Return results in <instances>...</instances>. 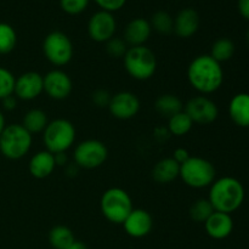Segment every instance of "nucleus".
I'll use <instances>...</instances> for the list:
<instances>
[{"mask_svg": "<svg viewBox=\"0 0 249 249\" xmlns=\"http://www.w3.org/2000/svg\"><path fill=\"white\" fill-rule=\"evenodd\" d=\"M187 80L190 85L201 95H209L220 89L224 82L221 63L211 55H198L189 63Z\"/></svg>", "mask_w": 249, "mask_h": 249, "instance_id": "1", "label": "nucleus"}, {"mask_svg": "<svg viewBox=\"0 0 249 249\" xmlns=\"http://www.w3.org/2000/svg\"><path fill=\"white\" fill-rule=\"evenodd\" d=\"M208 199L215 212L231 214L242 206L245 187L240 180L232 177L220 178L211 185Z\"/></svg>", "mask_w": 249, "mask_h": 249, "instance_id": "2", "label": "nucleus"}, {"mask_svg": "<svg viewBox=\"0 0 249 249\" xmlns=\"http://www.w3.org/2000/svg\"><path fill=\"white\" fill-rule=\"evenodd\" d=\"M33 135L22 124H7L0 135V155L10 160H18L31 151Z\"/></svg>", "mask_w": 249, "mask_h": 249, "instance_id": "3", "label": "nucleus"}, {"mask_svg": "<svg viewBox=\"0 0 249 249\" xmlns=\"http://www.w3.org/2000/svg\"><path fill=\"white\" fill-rule=\"evenodd\" d=\"M126 73L135 80H148L157 71V57L146 45L130 46L123 57Z\"/></svg>", "mask_w": 249, "mask_h": 249, "instance_id": "4", "label": "nucleus"}, {"mask_svg": "<svg viewBox=\"0 0 249 249\" xmlns=\"http://www.w3.org/2000/svg\"><path fill=\"white\" fill-rule=\"evenodd\" d=\"M77 130L73 123L68 119L57 118L49 122L43 131V142L45 150L56 153L67 152L75 142Z\"/></svg>", "mask_w": 249, "mask_h": 249, "instance_id": "5", "label": "nucleus"}, {"mask_svg": "<svg viewBox=\"0 0 249 249\" xmlns=\"http://www.w3.org/2000/svg\"><path fill=\"white\" fill-rule=\"evenodd\" d=\"M101 213L109 223L123 224L126 216L133 211V201L125 190L121 187H111L102 194L100 199Z\"/></svg>", "mask_w": 249, "mask_h": 249, "instance_id": "6", "label": "nucleus"}, {"mask_svg": "<svg viewBox=\"0 0 249 249\" xmlns=\"http://www.w3.org/2000/svg\"><path fill=\"white\" fill-rule=\"evenodd\" d=\"M216 170L213 163L198 156H191L180 165L179 177L191 189H204L215 180Z\"/></svg>", "mask_w": 249, "mask_h": 249, "instance_id": "7", "label": "nucleus"}, {"mask_svg": "<svg viewBox=\"0 0 249 249\" xmlns=\"http://www.w3.org/2000/svg\"><path fill=\"white\" fill-rule=\"evenodd\" d=\"M43 53L56 67L68 65L73 58L74 48L70 36L61 31L50 32L43 40Z\"/></svg>", "mask_w": 249, "mask_h": 249, "instance_id": "8", "label": "nucleus"}, {"mask_svg": "<svg viewBox=\"0 0 249 249\" xmlns=\"http://www.w3.org/2000/svg\"><path fill=\"white\" fill-rule=\"evenodd\" d=\"M108 158V148L102 141L88 139L75 146L73 151L74 163L82 169H96Z\"/></svg>", "mask_w": 249, "mask_h": 249, "instance_id": "9", "label": "nucleus"}, {"mask_svg": "<svg viewBox=\"0 0 249 249\" xmlns=\"http://www.w3.org/2000/svg\"><path fill=\"white\" fill-rule=\"evenodd\" d=\"M184 111L194 124L209 125L214 123L219 116V109L215 102L206 95L195 96L187 101Z\"/></svg>", "mask_w": 249, "mask_h": 249, "instance_id": "10", "label": "nucleus"}, {"mask_svg": "<svg viewBox=\"0 0 249 249\" xmlns=\"http://www.w3.org/2000/svg\"><path fill=\"white\" fill-rule=\"evenodd\" d=\"M116 31L117 21L112 12L100 10L95 12L88 22V34L91 40L96 43H107L113 38Z\"/></svg>", "mask_w": 249, "mask_h": 249, "instance_id": "11", "label": "nucleus"}, {"mask_svg": "<svg viewBox=\"0 0 249 249\" xmlns=\"http://www.w3.org/2000/svg\"><path fill=\"white\" fill-rule=\"evenodd\" d=\"M44 92L50 99L61 101L67 99L73 90V83L70 74L62 70H53L43 75Z\"/></svg>", "mask_w": 249, "mask_h": 249, "instance_id": "12", "label": "nucleus"}, {"mask_svg": "<svg viewBox=\"0 0 249 249\" xmlns=\"http://www.w3.org/2000/svg\"><path fill=\"white\" fill-rule=\"evenodd\" d=\"M140 100L131 91H119L112 95L108 105V111L114 118L128 121L134 118L140 111Z\"/></svg>", "mask_w": 249, "mask_h": 249, "instance_id": "13", "label": "nucleus"}, {"mask_svg": "<svg viewBox=\"0 0 249 249\" xmlns=\"http://www.w3.org/2000/svg\"><path fill=\"white\" fill-rule=\"evenodd\" d=\"M41 92H44V79L40 73L29 71L16 78L14 95L17 100L32 101L40 96Z\"/></svg>", "mask_w": 249, "mask_h": 249, "instance_id": "14", "label": "nucleus"}, {"mask_svg": "<svg viewBox=\"0 0 249 249\" xmlns=\"http://www.w3.org/2000/svg\"><path fill=\"white\" fill-rule=\"evenodd\" d=\"M126 235L133 238H142L150 235L153 229V218L147 211L134 208L122 224Z\"/></svg>", "mask_w": 249, "mask_h": 249, "instance_id": "15", "label": "nucleus"}, {"mask_svg": "<svg viewBox=\"0 0 249 249\" xmlns=\"http://www.w3.org/2000/svg\"><path fill=\"white\" fill-rule=\"evenodd\" d=\"M201 23L198 12L192 7H185L178 12L174 18V33L182 39L194 36Z\"/></svg>", "mask_w": 249, "mask_h": 249, "instance_id": "16", "label": "nucleus"}, {"mask_svg": "<svg viewBox=\"0 0 249 249\" xmlns=\"http://www.w3.org/2000/svg\"><path fill=\"white\" fill-rule=\"evenodd\" d=\"M204 229L213 240H224L229 237L233 230V220L230 214L214 212L204 223Z\"/></svg>", "mask_w": 249, "mask_h": 249, "instance_id": "17", "label": "nucleus"}, {"mask_svg": "<svg viewBox=\"0 0 249 249\" xmlns=\"http://www.w3.org/2000/svg\"><path fill=\"white\" fill-rule=\"evenodd\" d=\"M152 28L150 21L142 17L133 18L124 29V41L129 46L145 45L146 41L150 39Z\"/></svg>", "mask_w": 249, "mask_h": 249, "instance_id": "18", "label": "nucleus"}, {"mask_svg": "<svg viewBox=\"0 0 249 249\" xmlns=\"http://www.w3.org/2000/svg\"><path fill=\"white\" fill-rule=\"evenodd\" d=\"M56 167L57 165L55 162V155L46 150L34 153L28 163L29 174L39 180L50 177Z\"/></svg>", "mask_w": 249, "mask_h": 249, "instance_id": "19", "label": "nucleus"}, {"mask_svg": "<svg viewBox=\"0 0 249 249\" xmlns=\"http://www.w3.org/2000/svg\"><path fill=\"white\" fill-rule=\"evenodd\" d=\"M229 116L236 125L249 128V94L240 92L229 104Z\"/></svg>", "mask_w": 249, "mask_h": 249, "instance_id": "20", "label": "nucleus"}, {"mask_svg": "<svg viewBox=\"0 0 249 249\" xmlns=\"http://www.w3.org/2000/svg\"><path fill=\"white\" fill-rule=\"evenodd\" d=\"M180 164L173 157L158 160L152 169V178L158 184H170L179 178Z\"/></svg>", "mask_w": 249, "mask_h": 249, "instance_id": "21", "label": "nucleus"}, {"mask_svg": "<svg viewBox=\"0 0 249 249\" xmlns=\"http://www.w3.org/2000/svg\"><path fill=\"white\" fill-rule=\"evenodd\" d=\"M155 109L160 116L169 119L174 114L184 111V104L177 95L164 94L156 99Z\"/></svg>", "mask_w": 249, "mask_h": 249, "instance_id": "22", "label": "nucleus"}, {"mask_svg": "<svg viewBox=\"0 0 249 249\" xmlns=\"http://www.w3.org/2000/svg\"><path fill=\"white\" fill-rule=\"evenodd\" d=\"M21 124L32 135L40 133L43 134L46 125L49 124L48 114H46L45 111L40 108H32L24 113Z\"/></svg>", "mask_w": 249, "mask_h": 249, "instance_id": "23", "label": "nucleus"}, {"mask_svg": "<svg viewBox=\"0 0 249 249\" xmlns=\"http://www.w3.org/2000/svg\"><path fill=\"white\" fill-rule=\"evenodd\" d=\"M74 241V233L66 225L53 226L49 232V242L53 249H66Z\"/></svg>", "mask_w": 249, "mask_h": 249, "instance_id": "24", "label": "nucleus"}, {"mask_svg": "<svg viewBox=\"0 0 249 249\" xmlns=\"http://www.w3.org/2000/svg\"><path fill=\"white\" fill-rule=\"evenodd\" d=\"M167 126L172 135L180 138V136L187 135L192 130L194 123L190 119V117L185 113V111H181L168 119Z\"/></svg>", "mask_w": 249, "mask_h": 249, "instance_id": "25", "label": "nucleus"}, {"mask_svg": "<svg viewBox=\"0 0 249 249\" xmlns=\"http://www.w3.org/2000/svg\"><path fill=\"white\" fill-rule=\"evenodd\" d=\"M233 53H235V44H233V41L228 38H220L214 41L209 55L214 60L218 61L219 63H223L231 60Z\"/></svg>", "mask_w": 249, "mask_h": 249, "instance_id": "26", "label": "nucleus"}, {"mask_svg": "<svg viewBox=\"0 0 249 249\" xmlns=\"http://www.w3.org/2000/svg\"><path fill=\"white\" fill-rule=\"evenodd\" d=\"M151 28L160 34H170L174 32V18L170 16L169 12L164 10H158L151 16Z\"/></svg>", "mask_w": 249, "mask_h": 249, "instance_id": "27", "label": "nucleus"}, {"mask_svg": "<svg viewBox=\"0 0 249 249\" xmlns=\"http://www.w3.org/2000/svg\"><path fill=\"white\" fill-rule=\"evenodd\" d=\"M17 44V33L11 24L0 22V55L11 53Z\"/></svg>", "mask_w": 249, "mask_h": 249, "instance_id": "28", "label": "nucleus"}, {"mask_svg": "<svg viewBox=\"0 0 249 249\" xmlns=\"http://www.w3.org/2000/svg\"><path fill=\"white\" fill-rule=\"evenodd\" d=\"M214 208L208 198H199L190 207V218L196 223H206L207 219L214 213Z\"/></svg>", "mask_w": 249, "mask_h": 249, "instance_id": "29", "label": "nucleus"}, {"mask_svg": "<svg viewBox=\"0 0 249 249\" xmlns=\"http://www.w3.org/2000/svg\"><path fill=\"white\" fill-rule=\"evenodd\" d=\"M16 77L11 71L5 67H0V101L5 97L14 95Z\"/></svg>", "mask_w": 249, "mask_h": 249, "instance_id": "30", "label": "nucleus"}, {"mask_svg": "<svg viewBox=\"0 0 249 249\" xmlns=\"http://www.w3.org/2000/svg\"><path fill=\"white\" fill-rule=\"evenodd\" d=\"M128 49V44L124 41V39L117 36H113L106 43V53L113 58H123Z\"/></svg>", "mask_w": 249, "mask_h": 249, "instance_id": "31", "label": "nucleus"}, {"mask_svg": "<svg viewBox=\"0 0 249 249\" xmlns=\"http://www.w3.org/2000/svg\"><path fill=\"white\" fill-rule=\"evenodd\" d=\"M90 0H60V6L68 15H80L89 6Z\"/></svg>", "mask_w": 249, "mask_h": 249, "instance_id": "32", "label": "nucleus"}, {"mask_svg": "<svg viewBox=\"0 0 249 249\" xmlns=\"http://www.w3.org/2000/svg\"><path fill=\"white\" fill-rule=\"evenodd\" d=\"M111 97H112V95L105 89L95 90L91 95L92 104H94L96 107H99V108H105V107H108L109 101H111Z\"/></svg>", "mask_w": 249, "mask_h": 249, "instance_id": "33", "label": "nucleus"}, {"mask_svg": "<svg viewBox=\"0 0 249 249\" xmlns=\"http://www.w3.org/2000/svg\"><path fill=\"white\" fill-rule=\"evenodd\" d=\"M101 10L104 11H108V12H114L121 10L122 7L125 5L126 0H94Z\"/></svg>", "mask_w": 249, "mask_h": 249, "instance_id": "34", "label": "nucleus"}, {"mask_svg": "<svg viewBox=\"0 0 249 249\" xmlns=\"http://www.w3.org/2000/svg\"><path fill=\"white\" fill-rule=\"evenodd\" d=\"M190 157H191V156H190L189 151H187L186 148H182V147L177 148V150L174 151V153H173V158H174L180 165H181L184 162H186Z\"/></svg>", "mask_w": 249, "mask_h": 249, "instance_id": "35", "label": "nucleus"}, {"mask_svg": "<svg viewBox=\"0 0 249 249\" xmlns=\"http://www.w3.org/2000/svg\"><path fill=\"white\" fill-rule=\"evenodd\" d=\"M1 105L5 111H14L17 107V97L15 95L5 97L4 100H1Z\"/></svg>", "mask_w": 249, "mask_h": 249, "instance_id": "36", "label": "nucleus"}, {"mask_svg": "<svg viewBox=\"0 0 249 249\" xmlns=\"http://www.w3.org/2000/svg\"><path fill=\"white\" fill-rule=\"evenodd\" d=\"M237 6L241 16L249 21V0H238Z\"/></svg>", "mask_w": 249, "mask_h": 249, "instance_id": "37", "label": "nucleus"}, {"mask_svg": "<svg viewBox=\"0 0 249 249\" xmlns=\"http://www.w3.org/2000/svg\"><path fill=\"white\" fill-rule=\"evenodd\" d=\"M55 162H56V165H60V167H66V165L68 164V157H67V155H66V152L56 153Z\"/></svg>", "mask_w": 249, "mask_h": 249, "instance_id": "38", "label": "nucleus"}, {"mask_svg": "<svg viewBox=\"0 0 249 249\" xmlns=\"http://www.w3.org/2000/svg\"><path fill=\"white\" fill-rule=\"evenodd\" d=\"M80 168L78 167L75 163H68L65 168V172H66V174L70 175V177H75V175L78 174V170Z\"/></svg>", "mask_w": 249, "mask_h": 249, "instance_id": "39", "label": "nucleus"}, {"mask_svg": "<svg viewBox=\"0 0 249 249\" xmlns=\"http://www.w3.org/2000/svg\"><path fill=\"white\" fill-rule=\"evenodd\" d=\"M66 249H89V248H88V246L85 245V243H83L82 241L75 240L74 242L70 246V247H67Z\"/></svg>", "mask_w": 249, "mask_h": 249, "instance_id": "40", "label": "nucleus"}, {"mask_svg": "<svg viewBox=\"0 0 249 249\" xmlns=\"http://www.w3.org/2000/svg\"><path fill=\"white\" fill-rule=\"evenodd\" d=\"M5 126H6V121H5L4 113H2V111L0 109V135H1L2 130L5 129Z\"/></svg>", "mask_w": 249, "mask_h": 249, "instance_id": "41", "label": "nucleus"}, {"mask_svg": "<svg viewBox=\"0 0 249 249\" xmlns=\"http://www.w3.org/2000/svg\"><path fill=\"white\" fill-rule=\"evenodd\" d=\"M246 39H247V43H248V45H249V28H248V31H247V34H246Z\"/></svg>", "mask_w": 249, "mask_h": 249, "instance_id": "42", "label": "nucleus"}]
</instances>
